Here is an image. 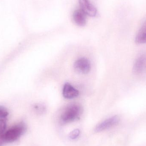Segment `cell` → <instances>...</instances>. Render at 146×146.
<instances>
[{
  "label": "cell",
  "instance_id": "6da1fadb",
  "mask_svg": "<svg viewBox=\"0 0 146 146\" xmlns=\"http://www.w3.org/2000/svg\"><path fill=\"white\" fill-rule=\"evenodd\" d=\"M81 113L82 108L79 105H70L62 114L61 120L63 123L71 122L79 118Z\"/></svg>",
  "mask_w": 146,
  "mask_h": 146
},
{
  "label": "cell",
  "instance_id": "7a4b0ae2",
  "mask_svg": "<svg viewBox=\"0 0 146 146\" xmlns=\"http://www.w3.org/2000/svg\"><path fill=\"white\" fill-rule=\"evenodd\" d=\"M27 127L24 122L12 127L4 133L6 143H11L17 140L26 131Z\"/></svg>",
  "mask_w": 146,
  "mask_h": 146
},
{
  "label": "cell",
  "instance_id": "3957f363",
  "mask_svg": "<svg viewBox=\"0 0 146 146\" xmlns=\"http://www.w3.org/2000/svg\"><path fill=\"white\" fill-rule=\"evenodd\" d=\"M74 67L78 72L87 74L89 72L91 69V63L86 58H80L75 62Z\"/></svg>",
  "mask_w": 146,
  "mask_h": 146
},
{
  "label": "cell",
  "instance_id": "277c9868",
  "mask_svg": "<svg viewBox=\"0 0 146 146\" xmlns=\"http://www.w3.org/2000/svg\"><path fill=\"white\" fill-rule=\"evenodd\" d=\"M120 121V118L117 116H114L111 117L106 120L102 122L97 126L95 128V131L96 132H101L106 130L107 129L111 127L112 126H115Z\"/></svg>",
  "mask_w": 146,
  "mask_h": 146
},
{
  "label": "cell",
  "instance_id": "5b68a950",
  "mask_svg": "<svg viewBox=\"0 0 146 146\" xmlns=\"http://www.w3.org/2000/svg\"><path fill=\"white\" fill-rule=\"evenodd\" d=\"M146 70V54L141 55L135 60L133 67V71L139 74L144 73Z\"/></svg>",
  "mask_w": 146,
  "mask_h": 146
},
{
  "label": "cell",
  "instance_id": "8992f818",
  "mask_svg": "<svg viewBox=\"0 0 146 146\" xmlns=\"http://www.w3.org/2000/svg\"><path fill=\"white\" fill-rule=\"evenodd\" d=\"M79 4L81 7V9L86 13V14L94 17L97 13V10L96 8L91 4L89 0H79Z\"/></svg>",
  "mask_w": 146,
  "mask_h": 146
},
{
  "label": "cell",
  "instance_id": "52a82bcc",
  "mask_svg": "<svg viewBox=\"0 0 146 146\" xmlns=\"http://www.w3.org/2000/svg\"><path fill=\"white\" fill-rule=\"evenodd\" d=\"M62 94L64 98L72 99L78 97L79 92L71 84L67 83L63 87Z\"/></svg>",
  "mask_w": 146,
  "mask_h": 146
},
{
  "label": "cell",
  "instance_id": "ba28073f",
  "mask_svg": "<svg viewBox=\"0 0 146 146\" xmlns=\"http://www.w3.org/2000/svg\"><path fill=\"white\" fill-rule=\"evenodd\" d=\"M73 20L79 26H84L86 23V15L81 9H77L73 13Z\"/></svg>",
  "mask_w": 146,
  "mask_h": 146
},
{
  "label": "cell",
  "instance_id": "9c48e42d",
  "mask_svg": "<svg viewBox=\"0 0 146 146\" xmlns=\"http://www.w3.org/2000/svg\"><path fill=\"white\" fill-rule=\"evenodd\" d=\"M135 42L138 44L146 43V20L138 31L135 37Z\"/></svg>",
  "mask_w": 146,
  "mask_h": 146
},
{
  "label": "cell",
  "instance_id": "30bf717a",
  "mask_svg": "<svg viewBox=\"0 0 146 146\" xmlns=\"http://www.w3.org/2000/svg\"><path fill=\"white\" fill-rule=\"evenodd\" d=\"M9 115V112L7 108L0 106V119H4Z\"/></svg>",
  "mask_w": 146,
  "mask_h": 146
},
{
  "label": "cell",
  "instance_id": "8fae6325",
  "mask_svg": "<svg viewBox=\"0 0 146 146\" xmlns=\"http://www.w3.org/2000/svg\"><path fill=\"white\" fill-rule=\"evenodd\" d=\"M7 127L6 121L4 119H0V134L3 133Z\"/></svg>",
  "mask_w": 146,
  "mask_h": 146
},
{
  "label": "cell",
  "instance_id": "7c38bea8",
  "mask_svg": "<svg viewBox=\"0 0 146 146\" xmlns=\"http://www.w3.org/2000/svg\"><path fill=\"white\" fill-rule=\"evenodd\" d=\"M80 134V131L79 129H74L70 134V138L72 139H75L79 137Z\"/></svg>",
  "mask_w": 146,
  "mask_h": 146
},
{
  "label": "cell",
  "instance_id": "4fadbf2b",
  "mask_svg": "<svg viewBox=\"0 0 146 146\" xmlns=\"http://www.w3.org/2000/svg\"><path fill=\"white\" fill-rule=\"evenodd\" d=\"M6 143L4 137V133L0 134V146H2L4 143Z\"/></svg>",
  "mask_w": 146,
  "mask_h": 146
}]
</instances>
